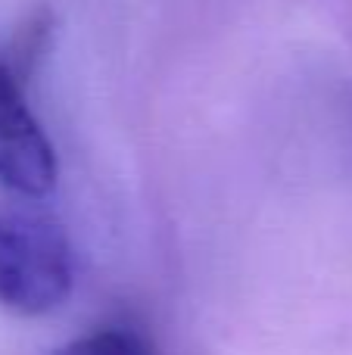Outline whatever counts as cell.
<instances>
[{
    "label": "cell",
    "instance_id": "obj_1",
    "mask_svg": "<svg viewBox=\"0 0 352 355\" xmlns=\"http://www.w3.org/2000/svg\"><path fill=\"white\" fill-rule=\"evenodd\" d=\"M75 284L72 243L35 196H0V306L16 315H47Z\"/></svg>",
    "mask_w": 352,
    "mask_h": 355
},
{
    "label": "cell",
    "instance_id": "obj_2",
    "mask_svg": "<svg viewBox=\"0 0 352 355\" xmlns=\"http://www.w3.org/2000/svg\"><path fill=\"white\" fill-rule=\"evenodd\" d=\"M56 184V153L22 97V81L0 53V187L19 196H44Z\"/></svg>",
    "mask_w": 352,
    "mask_h": 355
},
{
    "label": "cell",
    "instance_id": "obj_3",
    "mask_svg": "<svg viewBox=\"0 0 352 355\" xmlns=\"http://www.w3.org/2000/svg\"><path fill=\"white\" fill-rule=\"evenodd\" d=\"M53 355H156L147 337L128 327H100L78 340H69Z\"/></svg>",
    "mask_w": 352,
    "mask_h": 355
}]
</instances>
